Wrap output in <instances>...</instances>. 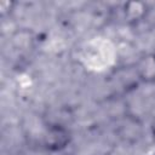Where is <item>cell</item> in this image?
<instances>
[{
    "mask_svg": "<svg viewBox=\"0 0 155 155\" xmlns=\"http://www.w3.org/2000/svg\"><path fill=\"white\" fill-rule=\"evenodd\" d=\"M71 140L70 131L61 124L48 125L42 134V147L50 153H59L68 148Z\"/></svg>",
    "mask_w": 155,
    "mask_h": 155,
    "instance_id": "cell-1",
    "label": "cell"
},
{
    "mask_svg": "<svg viewBox=\"0 0 155 155\" xmlns=\"http://www.w3.org/2000/svg\"><path fill=\"white\" fill-rule=\"evenodd\" d=\"M124 16L131 23H137L142 21L148 12V6L142 1H130L124 4Z\"/></svg>",
    "mask_w": 155,
    "mask_h": 155,
    "instance_id": "cell-3",
    "label": "cell"
},
{
    "mask_svg": "<svg viewBox=\"0 0 155 155\" xmlns=\"http://www.w3.org/2000/svg\"><path fill=\"white\" fill-rule=\"evenodd\" d=\"M138 79L144 84H155V53L143 54L134 65Z\"/></svg>",
    "mask_w": 155,
    "mask_h": 155,
    "instance_id": "cell-2",
    "label": "cell"
}]
</instances>
